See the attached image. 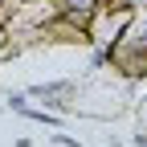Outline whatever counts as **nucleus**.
I'll use <instances>...</instances> for the list:
<instances>
[{
    "label": "nucleus",
    "instance_id": "1",
    "mask_svg": "<svg viewBox=\"0 0 147 147\" xmlns=\"http://www.w3.org/2000/svg\"><path fill=\"white\" fill-rule=\"evenodd\" d=\"M110 69H119L123 78L147 74V8H135L131 25H127V33H123V41L110 49Z\"/></svg>",
    "mask_w": 147,
    "mask_h": 147
},
{
    "label": "nucleus",
    "instance_id": "2",
    "mask_svg": "<svg viewBox=\"0 0 147 147\" xmlns=\"http://www.w3.org/2000/svg\"><path fill=\"white\" fill-rule=\"evenodd\" d=\"M131 16H135V8L119 4V0L102 4V8L94 12V21H90V29H86V41L94 45V49H106V53H110V49L123 41V33H127V25H131Z\"/></svg>",
    "mask_w": 147,
    "mask_h": 147
},
{
    "label": "nucleus",
    "instance_id": "3",
    "mask_svg": "<svg viewBox=\"0 0 147 147\" xmlns=\"http://www.w3.org/2000/svg\"><path fill=\"white\" fill-rule=\"evenodd\" d=\"M53 4H57V21H61L65 29L86 33L90 21H94V12L106 4V0H53Z\"/></svg>",
    "mask_w": 147,
    "mask_h": 147
},
{
    "label": "nucleus",
    "instance_id": "4",
    "mask_svg": "<svg viewBox=\"0 0 147 147\" xmlns=\"http://www.w3.org/2000/svg\"><path fill=\"white\" fill-rule=\"evenodd\" d=\"M53 143L57 147H78V139H69V135H53Z\"/></svg>",
    "mask_w": 147,
    "mask_h": 147
},
{
    "label": "nucleus",
    "instance_id": "5",
    "mask_svg": "<svg viewBox=\"0 0 147 147\" xmlns=\"http://www.w3.org/2000/svg\"><path fill=\"white\" fill-rule=\"evenodd\" d=\"M12 4H29V0H12Z\"/></svg>",
    "mask_w": 147,
    "mask_h": 147
}]
</instances>
